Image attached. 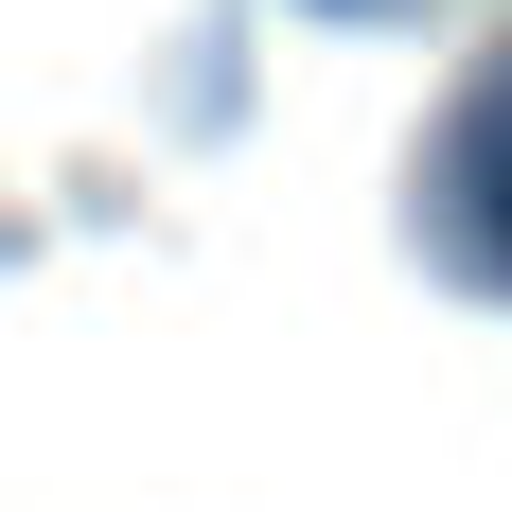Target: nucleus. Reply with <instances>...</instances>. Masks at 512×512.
I'll return each mask as SVG.
<instances>
[{
    "label": "nucleus",
    "mask_w": 512,
    "mask_h": 512,
    "mask_svg": "<svg viewBox=\"0 0 512 512\" xmlns=\"http://www.w3.org/2000/svg\"><path fill=\"white\" fill-rule=\"evenodd\" d=\"M318 18H407V0H318Z\"/></svg>",
    "instance_id": "f03ea898"
},
{
    "label": "nucleus",
    "mask_w": 512,
    "mask_h": 512,
    "mask_svg": "<svg viewBox=\"0 0 512 512\" xmlns=\"http://www.w3.org/2000/svg\"><path fill=\"white\" fill-rule=\"evenodd\" d=\"M442 248L477 283H512V53L460 89V124H442Z\"/></svg>",
    "instance_id": "f257e3e1"
}]
</instances>
